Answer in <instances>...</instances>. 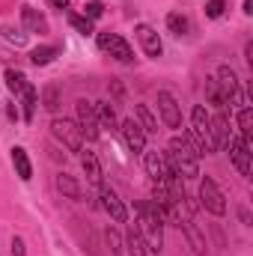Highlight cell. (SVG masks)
<instances>
[{
	"instance_id": "obj_25",
	"label": "cell",
	"mask_w": 253,
	"mask_h": 256,
	"mask_svg": "<svg viewBox=\"0 0 253 256\" xmlns=\"http://www.w3.org/2000/svg\"><path fill=\"white\" fill-rule=\"evenodd\" d=\"M54 185H57V191L68 196V200H80L84 191H80V185L74 182V176H68V173H57V179H54Z\"/></svg>"
},
{
	"instance_id": "obj_15",
	"label": "cell",
	"mask_w": 253,
	"mask_h": 256,
	"mask_svg": "<svg viewBox=\"0 0 253 256\" xmlns=\"http://www.w3.org/2000/svg\"><path fill=\"white\" fill-rule=\"evenodd\" d=\"M21 24L27 33H48V21L45 15H39L33 6H21Z\"/></svg>"
},
{
	"instance_id": "obj_18",
	"label": "cell",
	"mask_w": 253,
	"mask_h": 256,
	"mask_svg": "<svg viewBox=\"0 0 253 256\" xmlns=\"http://www.w3.org/2000/svg\"><path fill=\"white\" fill-rule=\"evenodd\" d=\"M182 232H185V238H188L190 250L196 256H206V238H202V232L196 230V224H194V218H188V220H182Z\"/></svg>"
},
{
	"instance_id": "obj_34",
	"label": "cell",
	"mask_w": 253,
	"mask_h": 256,
	"mask_svg": "<svg viewBox=\"0 0 253 256\" xmlns=\"http://www.w3.org/2000/svg\"><path fill=\"white\" fill-rule=\"evenodd\" d=\"M108 244H110V254H114V256L122 254V238H120V232H116V230H108Z\"/></svg>"
},
{
	"instance_id": "obj_27",
	"label": "cell",
	"mask_w": 253,
	"mask_h": 256,
	"mask_svg": "<svg viewBox=\"0 0 253 256\" xmlns=\"http://www.w3.org/2000/svg\"><path fill=\"white\" fill-rule=\"evenodd\" d=\"M57 54H60V45H39V48L30 54V63L33 66H48Z\"/></svg>"
},
{
	"instance_id": "obj_6",
	"label": "cell",
	"mask_w": 253,
	"mask_h": 256,
	"mask_svg": "<svg viewBox=\"0 0 253 256\" xmlns=\"http://www.w3.org/2000/svg\"><path fill=\"white\" fill-rule=\"evenodd\" d=\"M158 114H161V122L167 128H182V108H179L173 92H167V90L158 92Z\"/></svg>"
},
{
	"instance_id": "obj_22",
	"label": "cell",
	"mask_w": 253,
	"mask_h": 256,
	"mask_svg": "<svg viewBox=\"0 0 253 256\" xmlns=\"http://www.w3.org/2000/svg\"><path fill=\"white\" fill-rule=\"evenodd\" d=\"M92 110H96V120H98V128H120V122H116V110L110 108V102H96L92 104Z\"/></svg>"
},
{
	"instance_id": "obj_31",
	"label": "cell",
	"mask_w": 253,
	"mask_h": 256,
	"mask_svg": "<svg viewBox=\"0 0 253 256\" xmlns=\"http://www.w3.org/2000/svg\"><path fill=\"white\" fill-rule=\"evenodd\" d=\"M24 84H27V78H24L21 72H15V68H9V72H6V86H9V90H12L15 96H18V92L24 90Z\"/></svg>"
},
{
	"instance_id": "obj_37",
	"label": "cell",
	"mask_w": 253,
	"mask_h": 256,
	"mask_svg": "<svg viewBox=\"0 0 253 256\" xmlns=\"http://www.w3.org/2000/svg\"><path fill=\"white\" fill-rule=\"evenodd\" d=\"M244 15H253V0H244Z\"/></svg>"
},
{
	"instance_id": "obj_13",
	"label": "cell",
	"mask_w": 253,
	"mask_h": 256,
	"mask_svg": "<svg viewBox=\"0 0 253 256\" xmlns=\"http://www.w3.org/2000/svg\"><path fill=\"white\" fill-rule=\"evenodd\" d=\"M143 167H146V173L152 176V182L158 185V182H164L167 179V173H170V167H167V158L158 152V149H152V152H143Z\"/></svg>"
},
{
	"instance_id": "obj_3",
	"label": "cell",
	"mask_w": 253,
	"mask_h": 256,
	"mask_svg": "<svg viewBox=\"0 0 253 256\" xmlns=\"http://www.w3.org/2000/svg\"><path fill=\"white\" fill-rule=\"evenodd\" d=\"M51 134L63 143V149H68V152H84V137H80L78 122H68V120L54 116L51 120Z\"/></svg>"
},
{
	"instance_id": "obj_35",
	"label": "cell",
	"mask_w": 253,
	"mask_h": 256,
	"mask_svg": "<svg viewBox=\"0 0 253 256\" xmlns=\"http://www.w3.org/2000/svg\"><path fill=\"white\" fill-rule=\"evenodd\" d=\"M12 256H27V248H24V238L21 236L12 238Z\"/></svg>"
},
{
	"instance_id": "obj_8",
	"label": "cell",
	"mask_w": 253,
	"mask_h": 256,
	"mask_svg": "<svg viewBox=\"0 0 253 256\" xmlns=\"http://www.w3.org/2000/svg\"><path fill=\"white\" fill-rule=\"evenodd\" d=\"M74 110H78V128H80V137H86V140H98V120H96L92 102L80 98V102L74 104Z\"/></svg>"
},
{
	"instance_id": "obj_33",
	"label": "cell",
	"mask_w": 253,
	"mask_h": 256,
	"mask_svg": "<svg viewBox=\"0 0 253 256\" xmlns=\"http://www.w3.org/2000/svg\"><path fill=\"white\" fill-rule=\"evenodd\" d=\"M224 9H226V0H208V3H206V15H208V18H220Z\"/></svg>"
},
{
	"instance_id": "obj_19",
	"label": "cell",
	"mask_w": 253,
	"mask_h": 256,
	"mask_svg": "<svg viewBox=\"0 0 253 256\" xmlns=\"http://www.w3.org/2000/svg\"><path fill=\"white\" fill-rule=\"evenodd\" d=\"M206 98H208V104H214L218 110H224V114H226L230 98H226V92L220 90V84H218L214 78H206Z\"/></svg>"
},
{
	"instance_id": "obj_9",
	"label": "cell",
	"mask_w": 253,
	"mask_h": 256,
	"mask_svg": "<svg viewBox=\"0 0 253 256\" xmlns=\"http://www.w3.org/2000/svg\"><path fill=\"white\" fill-rule=\"evenodd\" d=\"M226 149H230V158H232L236 170H238L242 176H250V149H253L250 143H248L244 137H230Z\"/></svg>"
},
{
	"instance_id": "obj_24",
	"label": "cell",
	"mask_w": 253,
	"mask_h": 256,
	"mask_svg": "<svg viewBox=\"0 0 253 256\" xmlns=\"http://www.w3.org/2000/svg\"><path fill=\"white\" fill-rule=\"evenodd\" d=\"M134 122L143 128V134H158V120H155V114L146 104H137L134 108Z\"/></svg>"
},
{
	"instance_id": "obj_5",
	"label": "cell",
	"mask_w": 253,
	"mask_h": 256,
	"mask_svg": "<svg viewBox=\"0 0 253 256\" xmlns=\"http://www.w3.org/2000/svg\"><path fill=\"white\" fill-rule=\"evenodd\" d=\"M98 48L102 51H108L110 57H116L120 63H134V51H131V45H128L122 36H116V33H98Z\"/></svg>"
},
{
	"instance_id": "obj_2",
	"label": "cell",
	"mask_w": 253,
	"mask_h": 256,
	"mask_svg": "<svg viewBox=\"0 0 253 256\" xmlns=\"http://www.w3.org/2000/svg\"><path fill=\"white\" fill-rule=\"evenodd\" d=\"M164 158H167V167L176 176H182V179H196L200 176V164H196L200 158L194 155V149L185 143V137H173L170 146H167V152H164Z\"/></svg>"
},
{
	"instance_id": "obj_36",
	"label": "cell",
	"mask_w": 253,
	"mask_h": 256,
	"mask_svg": "<svg viewBox=\"0 0 253 256\" xmlns=\"http://www.w3.org/2000/svg\"><path fill=\"white\" fill-rule=\"evenodd\" d=\"M51 6H57V9H68V0H51Z\"/></svg>"
},
{
	"instance_id": "obj_17",
	"label": "cell",
	"mask_w": 253,
	"mask_h": 256,
	"mask_svg": "<svg viewBox=\"0 0 253 256\" xmlns=\"http://www.w3.org/2000/svg\"><path fill=\"white\" fill-rule=\"evenodd\" d=\"M39 102H42V108H45L48 114H57V110L63 108V92H60V86L45 84V86L39 90Z\"/></svg>"
},
{
	"instance_id": "obj_11",
	"label": "cell",
	"mask_w": 253,
	"mask_h": 256,
	"mask_svg": "<svg viewBox=\"0 0 253 256\" xmlns=\"http://www.w3.org/2000/svg\"><path fill=\"white\" fill-rule=\"evenodd\" d=\"M98 191H102V194H98V196H102V208H104L116 224H126V220H128V208L122 206V200L116 196V191H114V188H108V185H98Z\"/></svg>"
},
{
	"instance_id": "obj_21",
	"label": "cell",
	"mask_w": 253,
	"mask_h": 256,
	"mask_svg": "<svg viewBox=\"0 0 253 256\" xmlns=\"http://www.w3.org/2000/svg\"><path fill=\"white\" fill-rule=\"evenodd\" d=\"M80 167H84V173H86V182L102 185V164H98L96 152H80Z\"/></svg>"
},
{
	"instance_id": "obj_26",
	"label": "cell",
	"mask_w": 253,
	"mask_h": 256,
	"mask_svg": "<svg viewBox=\"0 0 253 256\" xmlns=\"http://www.w3.org/2000/svg\"><path fill=\"white\" fill-rule=\"evenodd\" d=\"M126 248H128V254H131V256H149V250H146V242H143V236L137 232V226H128Z\"/></svg>"
},
{
	"instance_id": "obj_14",
	"label": "cell",
	"mask_w": 253,
	"mask_h": 256,
	"mask_svg": "<svg viewBox=\"0 0 253 256\" xmlns=\"http://www.w3.org/2000/svg\"><path fill=\"white\" fill-rule=\"evenodd\" d=\"M208 131H212V140H214V149H226V143H230V120H226V114L224 110H218L214 116H208Z\"/></svg>"
},
{
	"instance_id": "obj_29",
	"label": "cell",
	"mask_w": 253,
	"mask_h": 256,
	"mask_svg": "<svg viewBox=\"0 0 253 256\" xmlns=\"http://www.w3.org/2000/svg\"><path fill=\"white\" fill-rule=\"evenodd\" d=\"M167 27H170V33H176V36H185L190 30V21L185 15H179V12H170L167 15Z\"/></svg>"
},
{
	"instance_id": "obj_23",
	"label": "cell",
	"mask_w": 253,
	"mask_h": 256,
	"mask_svg": "<svg viewBox=\"0 0 253 256\" xmlns=\"http://www.w3.org/2000/svg\"><path fill=\"white\" fill-rule=\"evenodd\" d=\"M18 98H21V104H24V120L33 122V114H36V104H39V92H36V86H33V84H24V90L18 92Z\"/></svg>"
},
{
	"instance_id": "obj_20",
	"label": "cell",
	"mask_w": 253,
	"mask_h": 256,
	"mask_svg": "<svg viewBox=\"0 0 253 256\" xmlns=\"http://www.w3.org/2000/svg\"><path fill=\"white\" fill-rule=\"evenodd\" d=\"M12 164H15V173H18L24 182H30V179H33V164H30V158H27V149H24V146H15V149H12Z\"/></svg>"
},
{
	"instance_id": "obj_12",
	"label": "cell",
	"mask_w": 253,
	"mask_h": 256,
	"mask_svg": "<svg viewBox=\"0 0 253 256\" xmlns=\"http://www.w3.org/2000/svg\"><path fill=\"white\" fill-rule=\"evenodd\" d=\"M120 131H122V140H126V146L134 152V155H140V152H146V134H143V128L137 126L134 120H126V122H120Z\"/></svg>"
},
{
	"instance_id": "obj_16",
	"label": "cell",
	"mask_w": 253,
	"mask_h": 256,
	"mask_svg": "<svg viewBox=\"0 0 253 256\" xmlns=\"http://www.w3.org/2000/svg\"><path fill=\"white\" fill-rule=\"evenodd\" d=\"M214 80L220 84V90L226 92V98H232V96H236V90L242 86V80H238L236 68H230V66H220V68L214 72Z\"/></svg>"
},
{
	"instance_id": "obj_4",
	"label": "cell",
	"mask_w": 253,
	"mask_h": 256,
	"mask_svg": "<svg viewBox=\"0 0 253 256\" xmlns=\"http://www.w3.org/2000/svg\"><path fill=\"white\" fill-rule=\"evenodd\" d=\"M200 206H202L208 214H218V218L226 214V196L218 188L214 179H202V182H200Z\"/></svg>"
},
{
	"instance_id": "obj_1",
	"label": "cell",
	"mask_w": 253,
	"mask_h": 256,
	"mask_svg": "<svg viewBox=\"0 0 253 256\" xmlns=\"http://www.w3.org/2000/svg\"><path fill=\"white\" fill-rule=\"evenodd\" d=\"M137 232L143 236V242H146V250H152V254H161V248H164V220H161V214H158V208L152 206V200L149 202H137Z\"/></svg>"
},
{
	"instance_id": "obj_28",
	"label": "cell",
	"mask_w": 253,
	"mask_h": 256,
	"mask_svg": "<svg viewBox=\"0 0 253 256\" xmlns=\"http://www.w3.org/2000/svg\"><path fill=\"white\" fill-rule=\"evenodd\" d=\"M238 131H242L238 137H244L253 146V110L250 108H242V110H238Z\"/></svg>"
},
{
	"instance_id": "obj_30",
	"label": "cell",
	"mask_w": 253,
	"mask_h": 256,
	"mask_svg": "<svg viewBox=\"0 0 253 256\" xmlns=\"http://www.w3.org/2000/svg\"><path fill=\"white\" fill-rule=\"evenodd\" d=\"M66 18H68V24H72L78 33L92 36V21H90V18H84V15H78V12H66Z\"/></svg>"
},
{
	"instance_id": "obj_7",
	"label": "cell",
	"mask_w": 253,
	"mask_h": 256,
	"mask_svg": "<svg viewBox=\"0 0 253 256\" xmlns=\"http://www.w3.org/2000/svg\"><path fill=\"white\" fill-rule=\"evenodd\" d=\"M190 131L200 137L206 155H208V152H218V149H214V140H212V131H208V114H206L202 104H196V108L190 110Z\"/></svg>"
},
{
	"instance_id": "obj_10",
	"label": "cell",
	"mask_w": 253,
	"mask_h": 256,
	"mask_svg": "<svg viewBox=\"0 0 253 256\" xmlns=\"http://www.w3.org/2000/svg\"><path fill=\"white\" fill-rule=\"evenodd\" d=\"M134 36H137V42L143 45V51H146V57H161V51H164V45H161V36H158V30L155 27H149V24H137L134 27Z\"/></svg>"
},
{
	"instance_id": "obj_32",
	"label": "cell",
	"mask_w": 253,
	"mask_h": 256,
	"mask_svg": "<svg viewBox=\"0 0 253 256\" xmlns=\"http://www.w3.org/2000/svg\"><path fill=\"white\" fill-rule=\"evenodd\" d=\"M102 15H104V3H102V0H90V3L84 6V18H90V21L102 18Z\"/></svg>"
}]
</instances>
